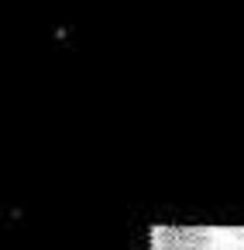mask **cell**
Masks as SVG:
<instances>
[{
    "mask_svg": "<svg viewBox=\"0 0 244 250\" xmlns=\"http://www.w3.org/2000/svg\"><path fill=\"white\" fill-rule=\"evenodd\" d=\"M220 236L210 226H155L151 250H220Z\"/></svg>",
    "mask_w": 244,
    "mask_h": 250,
    "instance_id": "6da1fadb",
    "label": "cell"
}]
</instances>
